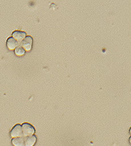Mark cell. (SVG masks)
Returning a JSON list of instances; mask_svg holds the SVG:
<instances>
[{"label":"cell","mask_w":131,"mask_h":146,"mask_svg":"<svg viewBox=\"0 0 131 146\" xmlns=\"http://www.w3.org/2000/svg\"><path fill=\"white\" fill-rule=\"evenodd\" d=\"M14 52H15L16 55H19V56H21V55H24L25 54V50L19 45L18 47L14 49Z\"/></svg>","instance_id":"8"},{"label":"cell","mask_w":131,"mask_h":146,"mask_svg":"<svg viewBox=\"0 0 131 146\" xmlns=\"http://www.w3.org/2000/svg\"><path fill=\"white\" fill-rule=\"evenodd\" d=\"M11 143L14 146H26L25 139H24V136L14 138L11 140Z\"/></svg>","instance_id":"7"},{"label":"cell","mask_w":131,"mask_h":146,"mask_svg":"<svg viewBox=\"0 0 131 146\" xmlns=\"http://www.w3.org/2000/svg\"><path fill=\"white\" fill-rule=\"evenodd\" d=\"M21 127H22L23 136H30V135H33L35 133L34 127L28 123H24Z\"/></svg>","instance_id":"1"},{"label":"cell","mask_w":131,"mask_h":146,"mask_svg":"<svg viewBox=\"0 0 131 146\" xmlns=\"http://www.w3.org/2000/svg\"><path fill=\"white\" fill-rule=\"evenodd\" d=\"M12 37L19 43H21L22 40L26 37V32L21 31H14L12 33Z\"/></svg>","instance_id":"4"},{"label":"cell","mask_w":131,"mask_h":146,"mask_svg":"<svg viewBox=\"0 0 131 146\" xmlns=\"http://www.w3.org/2000/svg\"><path fill=\"white\" fill-rule=\"evenodd\" d=\"M130 133L131 134V127H130Z\"/></svg>","instance_id":"10"},{"label":"cell","mask_w":131,"mask_h":146,"mask_svg":"<svg viewBox=\"0 0 131 146\" xmlns=\"http://www.w3.org/2000/svg\"><path fill=\"white\" fill-rule=\"evenodd\" d=\"M32 45H33V38L31 36H26L25 38L22 40L20 46L25 50L29 51L31 49Z\"/></svg>","instance_id":"3"},{"label":"cell","mask_w":131,"mask_h":146,"mask_svg":"<svg viewBox=\"0 0 131 146\" xmlns=\"http://www.w3.org/2000/svg\"><path fill=\"white\" fill-rule=\"evenodd\" d=\"M129 142H130V143L131 144V136L130 137V138H129Z\"/></svg>","instance_id":"9"},{"label":"cell","mask_w":131,"mask_h":146,"mask_svg":"<svg viewBox=\"0 0 131 146\" xmlns=\"http://www.w3.org/2000/svg\"><path fill=\"white\" fill-rule=\"evenodd\" d=\"M19 46V43L13 37H9L7 40V46L9 50H14Z\"/></svg>","instance_id":"5"},{"label":"cell","mask_w":131,"mask_h":146,"mask_svg":"<svg viewBox=\"0 0 131 146\" xmlns=\"http://www.w3.org/2000/svg\"><path fill=\"white\" fill-rule=\"evenodd\" d=\"M10 135L14 138H17V137H23V131H22V127L20 124H17L14 126V128L11 129V132H10Z\"/></svg>","instance_id":"2"},{"label":"cell","mask_w":131,"mask_h":146,"mask_svg":"<svg viewBox=\"0 0 131 146\" xmlns=\"http://www.w3.org/2000/svg\"><path fill=\"white\" fill-rule=\"evenodd\" d=\"M24 139H25L26 146H33L36 144V141H37V138L35 135L25 137Z\"/></svg>","instance_id":"6"}]
</instances>
